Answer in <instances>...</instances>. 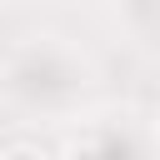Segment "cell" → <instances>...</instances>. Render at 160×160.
<instances>
[{
    "instance_id": "6da1fadb",
    "label": "cell",
    "mask_w": 160,
    "mask_h": 160,
    "mask_svg": "<svg viewBox=\"0 0 160 160\" xmlns=\"http://www.w3.org/2000/svg\"><path fill=\"white\" fill-rule=\"evenodd\" d=\"M0 160H50V155H45L40 145H10V150H5Z\"/></svg>"
}]
</instances>
